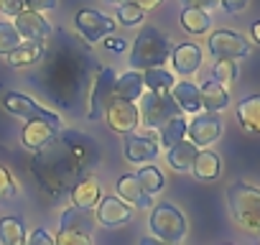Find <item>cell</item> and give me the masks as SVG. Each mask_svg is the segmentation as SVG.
<instances>
[{"instance_id":"obj_1","label":"cell","mask_w":260,"mask_h":245,"mask_svg":"<svg viewBox=\"0 0 260 245\" xmlns=\"http://www.w3.org/2000/svg\"><path fill=\"white\" fill-rule=\"evenodd\" d=\"M92 159H94L92 141L84 133L64 131L49 146H44L31 164H34V174L39 176L41 187L49 194L61 197L79 179H84Z\"/></svg>"},{"instance_id":"obj_2","label":"cell","mask_w":260,"mask_h":245,"mask_svg":"<svg viewBox=\"0 0 260 245\" xmlns=\"http://www.w3.org/2000/svg\"><path fill=\"white\" fill-rule=\"evenodd\" d=\"M227 204L232 220L252 237H260V189L245 181H235L227 189Z\"/></svg>"},{"instance_id":"obj_3","label":"cell","mask_w":260,"mask_h":245,"mask_svg":"<svg viewBox=\"0 0 260 245\" xmlns=\"http://www.w3.org/2000/svg\"><path fill=\"white\" fill-rule=\"evenodd\" d=\"M174 46L171 41L158 31V28H143L138 34V39L133 41V49H130V67L136 72L138 69H151V67H161L169 56H171Z\"/></svg>"},{"instance_id":"obj_4","label":"cell","mask_w":260,"mask_h":245,"mask_svg":"<svg viewBox=\"0 0 260 245\" xmlns=\"http://www.w3.org/2000/svg\"><path fill=\"white\" fill-rule=\"evenodd\" d=\"M148 225H151L153 237H158L164 242H171V245H179L186 237V232H189L186 217L174 204H166V202H161V204L153 207Z\"/></svg>"},{"instance_id":"obj_5","label":"cell","mask_w":260,"mask_h":245,"mask_svg":"<svg viewBox=\"0 0 260 245\" xmlns=\"http://www.w3.org/2000/svg\"><path fill=\"white\" fill-rule=\"evenodd\" d=\"M92 227H94V217L89 215V209L69 207L61 215V227L54 245H92V237H89Z\"/></svg>"},{"instance_id":"obj_6","label":"cell","mask_w":260,"mask_h":245,"mask_svg":"<svg viewBox=\"0 0 260 245\" xmlns=\"http://www.w3.org/2000/svg\"><path fill=\"white\" fill-rule=\"evenodd\" d=\"M141 115H143V122L148 128H164L169 120L184 115L181 107L174 102L171 92H143L141 95Z\"/></svg>"},{"instance_id":"obj_7","label":"cell","mask_w":260,"mask_h":245,"mask_svg":"<svg viewBox=\"0 0 260 245\" xmlns=\"http://www.w3.org/2000/svg\"><path fill=\"white\" fill-rule=\"evenodd\" d=\"M115 72L110 67L97 69L94 79H92V89H89V102H87V120H100L105 115L107 102L112 100V87H115Z\"/></svg>"},{"instance_id":"obj_8","label":"cell","mask_w":260,"mask_h":245,"mask_svg":"<svg viewBox=\"0 0 260 245\" xmlns=\"http://www.w3.org/2000/svg\"><path fill=\"white\" fill-rule=\"evenodd\" d=\"M105 120H107V126L115 131V133H133L138 128V122H141V110L133 105V102H127V100H120V97H112L105 107Z\"/></svg>"},{"instance_id":"obj_9","label":"cell","mask_w":260,"mask_h":245,"mask_svg":"<svg viewBox=\"0 0 260 245\" xmlns=\"http://www.w3.org/2000/svg\"><path fill=\"white\" fill-rule=\"evenodd\" d=\"M3 105H6L8 112H13V115H18V117H26V120H44V122H49V126H54L56 131H61V117L54 115V112H49V110H44L39 102H34V100L26 97V95L8 92L6 100H3Z\"/></svg>"},{"instance_id":"obj_10","label":"cell","mask_w":260,"mask_h":245,"mask_svg":"<svg viewBox=\"0 0 260 245\" xmlns=\"http://www.w3.org/2000/svg\"><path fill=\"white\" fill-rule=\"evenodd\" d=\"M209 54L219 62V59H242L250 54V41L235 31H214L207 41Z\"/></svg>"},{"instance_id":"obj_11","label":"cell","mask_w":260,"mask_h":245,"mask_svg":"<svg viewBox=\"0 0 260 245\" xmlns=\"http://www.w3.org/2000/svg\"><path fill=\"white\" fill-rule=\"evenodd\" d=\"M186 136L197 148L214 143L222 136V117L217 112H197V117L186 126Z\"/></svg>"},{"instance_id":"obj_12","label":"cell","mask_w":260,"mask_h":245,"mask_svg":"<svg viewBox=\"0 0 260 245\" xmlns=\"http://www.w3.org/2000/svg\"><path fill=\"white\" fill-rule=\"evenodd\" d=\"M115 23L117 21H112L110 16H105V13H100V11H79L77 16H74V26H77V31L87 39V41H100V39H105V36H110L112 31H115Z\"/></svg>"},{"instance_id":"obj_13","label":"cell","mask_w":260,"mask_h":245,"mask_svg":"<svg viewBox=\"0 0 260 245\" xmlns=\"http://www.w3.org/2000/svg\"><path fill=\"white\" fill-rule=\"evenodd\" d=\"M13 28L21 34L23 41H39V44H44V41L51 36V26H49V21H46L41 13H34V11H23V13H18L16 21H13Z\"/></svg>"},{"instance_id":"obj_14","label":"cell","mask_w":260,"mask_h":245,"mask_svg":"<svg viewBox=\"0 0 260 245\" xmlns=\"http://www.w3.org/2000/svg\"><path fill=\"white\" fill-rule=\"evenodd\" d=\"M130 217H133V209H130V204H125L120 197H102V202L97 204V222L105 225V227L125 225Z\"/></svg>"},{"instance_id":"obj_15","label":"cell","mask_w":260,"mask_h":245,"mask_svg":"<svg viewBox=\"0 0 260 245\" xmlns=\"http://www.w3.org/2000/svg\"><path fill=\"white\" fill-rule=\"evenodd\" d=\"M158 141L153 136H138V133H127L125 138V159L133 164L153 161L158 156Z\"/></svg>"},{"instance_id":"obj_16","label":"cell","mask_w":260,"mask_h":245,"mask_svg":"<svg viewBox=\"0 0 260 245\" xmlns=\"http://www.w3.org/2000/svg\"><path fill=\"white\" fill-rule=\"evenodd\" d=\"M59 133H61V131H56L54 126H49V122H44V120H28L26 128H23V133H21V138H23V146H26V148L41 151V148L49 146Z\"/></svg>"},{"instance_id":"obj_17","label":"cell","mask_w":260,"mask_h":245,"mask_svg":"<svg viewBox=\"0 0 260 245\" xmlns=\"http://www.w3.org/2000/svg\"><path fill=\"white\" fill-rule=\"evenodd\" d=\"M115 189H117V197H120L125 204H136V207H141V209L153 204L151 194H146V189L141 187V181H138L136 174H125V176H120L117 184H115Z\"/></svg>"},{"instance_id":"obj_18","label":"cell","mask_w":260,"mask_h":245,"mask_svg":"<svg viewBox=\"0 0 260 245\" xmlns=\"http://www.w3.org/2000/svg\"><path fill=\"white\" fill-rule=\"evenodd\" d=\"M171 62L181 77H189L202 67V49L197 44H181L171 51Z\"/></svg>"},{"instance_id":"obj_19","label":"cell","mask_w":260,"mask_h":245,"mask_svg":"<svg viewBox=\"0 0 260 245\" xmlns=\"http://www.w3.org/2000/svg\"><path fill=\"white\" fill-rule=\"evenodd\" d=\"M69 192H72L74 207H79V209H92V207H97V202H100V181L92 179V176L79 179Z\"/></svg>"},{"instance_id":"obj_20","label":"cell","mask_w":260,"mask_h":245,"mask_svg":"<svg viewBox=\"0 0 260 245\" xmlns=\"http://www.w3.org/2000/svg\"><path fill=\"white\" fill-rule=\"evenodd\" d=\"M171 97L174 102L181 107V112H199L202 110V95H199V87L191 84V82H176L171 87Z\"/></svg>"},{"instance_id":"obj_21","label":"cell","mask_w":260,"mask_h":245,"mask_svg":"<svg viewBox=\"0 0 260 245\" xmlns=\"http://www.w3.org/2000/svg\"><path fill=\"white\" fill-rule=\"evenodd\" d=\"M237 120L247 133H260V95H250L237 102Z\"/></svg>"},{"instance_id":"obj_22","label":"cell","mask_w":260,"mask_h":245,"mask_svg":"<svg viewBox=\"0 0 260 245\" xmlns=\"http://www.w3.org/2000/svg\"><path fill=\"white\" fill-rule=\"evenodd\" d=\"M197 154H199V148H197L191 141H179L176 146L169 148V156H166V159H169V166H171L174 171L186 174V171H191Z\"/></svg>"},{"instance_id":"obj_23","label":"cell","mask_w":260,"mask_h":245,"mask_svg":"<svg viewBox=\"0 0 260 245\" xmlns=\"http://www.w3.org/2000/svg\"><path fill=\"white\" fill-rule=\"evenodd\" d=\"M146 84H143V74L141 72H127L122 74L120 79H115V87H112V97H120V100H127L133 102L143 95Z\"/></svg>"},{"instance_id":"obj_24","label":"cell","mask_w":260,"mask_h":245,"mask_svg":"<svg viewBox=\"0 0 260 245\" xmlns=\"http://www.w3.org/2000/svg\"><path fill=\"white\" fill-rule=\"evenodd\" d=\"M199 95H202V107L207 110V112H222L227 105H230V95H227V89L219 84V82H207L202 89H199Z\"/></svg>"},{"instance_id":"obj_25","label":"cell","mask_w":260,"mask_h":245,"mask_svg":"<svg viewBox=\"0 0 260 245\" xmlns=\"http://www.w3.org/2000/svg\"><path fill=\"white\" fill-rule=\"evenodd\" d=\"M194 176L202 179V181H209V179H217L219 171H222V161L214 151H199L197 159H194V166H191Z\"/></svg>"},{"instance_id":"obj_26","label":"cell","mask_w":260,"mask_h":245,"mask_svg":"<svg viewBox=\"0 0 260 245\" xmlns=\"http://www.w3.org/2000/svg\"><path fill=\"white\" fill-rule=\"evenodd\" d=\"M181 26H184L186 34L199 36V34H207V31L212 28V18H209V13L202 11V8H184V11H181Z\"/></svg>"},{"instance_id":"obj_27","label":"cell","mask_w":260,"mask_h":245,"mask_svg":"<svg viewBox=\"0 0 260 245\" xmlns=\"http://www.w3.org/2000/svg\"><path fill=\"white\" fill-rule=\"evenodd\" d=\"M44 59V44L39 41H26L23 46H18L16 51L8 54V64L11 67H28Z\"/></svg>"},{"instance_id":"obj_28","label":"cell","mask_w":260,"mask_h":245,"mask_svg":"<svg viewBox=\"0 0 260 245\" xmlns=\"http://www.w3.org/2000/svg\"><path fill=\"white\" fill-rule=\"evenodd\" d=\"M0 242L3 245H26V227L21 217L0 220Z\"/></svg>"},{"instance_id":"obj_29","label":"cell","mask_w":260,"mask_h":245,"mask_svg":"<svg viewBox=\"0 0 260 245\" xmlns=\"http://www.w3.org/2000/svg\"><path fill=\"white\" fill-rule=\"evenodd\" d=\"M143 84L151 89V92H171V87L176 84L174 74L166 72L164 67H151L143 72Z\"/></svg>"},{"instance_id":"obj_30","label":"cell","mask_w":260,"mask_h":245,"mask_svg":"<svg viewBox=\"0 0 260 245\" xmlns=\"http://www.w3.org/2000/svg\"><path fill=\"white\" fill-rule=\"evenodd\" d=\"M186 126H189V120H186L184 115L169 120L166 126L161 128V141H158V146L171 148V146H176L179 141H184V136H186Z\"/></svg>"},{"instance_id":"obj_31","label":"cell","mask_w":260,"mask_h":245,"mask_svg":"<svg viewBox=\"0 0 260 245\" xmlns=\"http://www.w3.org/2000/svg\"><path fill=\"white\" fill-rule=\"evenodd\" d=\"M136 176H138L141 187L146 189V194H151V197L166 187V179H164V174H161L156 166H143V169H141Z\"/></svg>"},{"instance_id":"obj_32","label":"cell","mask_w":260,"mask_h":245,"mask_svg":"<svg viewBox=\"0 0 260 245\" xmlns=\"http://www.w3.org/2000/svg\"><path fill=\"white\" fill-rule=\"evenodd\" d=\"M18 46H23V39L13 28V23H0V56H8Z\"/></svg>"},{"instance_id":"obj_33","label":"cell","mask_w":260,"mask_h":245,"mask_svg":"<svg viewBox=\"0 0 260 245\" xmlns=\"http://www.w3.org/2000/svg\"><path fill=\"white\" fill-rule=\"evenodd\" d=\"M212 79L219 82L222 87L232 84L237 79V62L235 59H219L214 67H212Z\"/></svg>"},{"instance_id":"obj_34","label":"cell","mask_w":260,"mask_h":245,"mask_svg":"<svg viewBox=\"0 0 260 245\" xmlns=\"http://www.w3.org/2000/svg\"><path fill=\"white\" fill-rule=\"evenodd\" d=\"M122 26H127V28H133V26H138L141 21H143V11L138 8V6H133V3H120V8H117V16H115Z\"/></svg>"},{"instance_id":"obj_35","label":"cell","mask_w":260,"mask_h":245,"mask_svg":"<svg viewBox=\"0 0 260 245\" xmlns=\"http://www.w3.org/2000/svg\"><path fill=\"white\" fill-rule=\"evenodd\" d=\"M11 197H16V181L6 166H0V199H11Z\"/></svg>"},{"instance_id":"obj_36","label":"cell","mask_w":260,"mask_h":245,"mask_svg":"<svg viewBox=\"0 0 260 245\" xmlns=\"http://www.w3.org/2000/svg\"><path fill=\"white\" fill-rule=\"evenodd\" d=\"M26 11V0H0V13L16 18L18 13Z\"/></svg>"},{"instance_id":"obj_37","label":"cell","mask_w":260,"mask_h":245,"mask_svg":"<svg viewBox=\"0 0 260 245\" xmlns=\"http://www.w3.org/2000/svg\"><path fill=\"white\" fill-rule=\"evenodd\" d=\"M26 8L34 13H44V11H54L56 0H26Z\"/></svg>"},{"instance_id":"obj_38","label":"cell","mask_w":260,"mask_h":245,"mask_svg":"<svg viewBox=\"0 0 260 245\" xmlns=\"http://www.w3.org/2000/svg\"><path fill=\"white\" fill-rule=\"evenodd\" d=\"M26 245H54V240H51V235H49L46 230H34V232L28 235Z\"/></svg>"},{"instance_id":"obj_39","label":"cell","mask_w":260,"mask_h":245,"mask_svg":"<svg viewBox=\"0 0 260 245\" xmlns=\"http://www.w3.org/2000/svg\"><path fill=\"white\" fill-rule=\"evenodd\" d=\"M184 3V8H202V11H212V8H217L219 6V0H181Z\"/></svg>"},{"instance_id":"obj_40","label":"cell","mask_w":260,"mask_h":245,"mask_svg":"<svg viewBox=\"0 0 260 245\" xmlns=\"http://www.w3.org/2000/svg\"><path fill=\"white\" fill-rule=\"evenodd\" d=\"M247 3L250 0H219L222 11H227V13H240V11L247 8Z\"/></svg>"},{"instance_id":"obj_41","label":"cell","mask_w":260,"mask_h":245,"mask_svg":"<svg viewBox=\"0 0 260 245\" xmlns=\"http://www.w3.org/2000/svg\"><path fill=\"white\" fill-rule=\"evenodd\" d=\"M127 3H133V6H138L141 11H148V8H156V6H161L164 0H127Z\"/></svg>"},{"instance_id":"obj_42","label":"cell","mask_w":260,"mask_h":245,"mask_svg":"<svg viewBox=\"0 0 260 245\" xmlns=\"http://www.w3.org/2000/svg\"><path fill=\"white\" fill-rule=\"evenodd\" d=\"M105 46H107L110 51H122V49H125V41H122V39H115V36H110V39L105 41Z\"/></svg>"},{"instance_id":"obj_43","label":"cell","mask_w":260,"mask_h":245,"mask_svg":"<svg viewBox=\"0 0 260 245\" xmlns=\"http://www.w3.org/2000/svg\"><path fill=\"white\" fill-rule=\"evenodd\" d=\"M250 34H252V41H255V44H260V21H255V23H252Z\"/></svg>"},{"instance_id":"obj_44","label":"cell","mask_w":260,"mask_h":245,"mask_svg":"<svg viewBox=\"0 0 260 245\" xmlns=\"http://www.w3.org/2000/svg\"><path fill=\"white\" fill-rule=\"evenodd\" d=\"M141 245H171V242H164V240H158V237H143Z\"/></svg>"},{"instance_id":"obj_45","label":"cell","mask_w":260,"mask_h":245,"mask_svg":"<svg viewBox=\"0 0 260 245\" xmlns=\"http://www.w3.org/2000/svg\"><path fill=\"white\" fill-rule=\"evenodd\" d=\"M107 3H120V0H107Z\"/></svg>"}]
</instances>
